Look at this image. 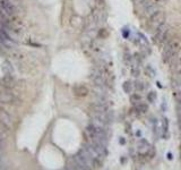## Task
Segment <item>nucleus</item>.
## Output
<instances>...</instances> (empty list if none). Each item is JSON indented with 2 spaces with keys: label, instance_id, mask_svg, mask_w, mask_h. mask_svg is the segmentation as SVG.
Segmentation results:
<instances>
[{
  "label": "nucleus",
  "instance_id": "12",
  "mask_svg": "<svg viewBox=\"0 0 181 170\" xmlns=\"http://www.w3.org/2000/svg\"><path fill=\"white\" fill-rule=\"evenodd\" d=\"M130 99H131V102H134V103H138V102L141 101V96L138 95V93L132 94V95L130 96Z\"/></svg>",
  "mask_w": 181,
  "mask_h": 170
},
{
  "label": "nucleus",
  "instance_id": "3",
  "mask_svg": "<svg viewBox=\"0 0 181 170\" xmlns=\"http://www.w3.org/2000/svg\"><path fill=\"white\" fill-rule=\"evenodd\" d=\"M141 4H143V9H144V11H145V14H146L147 16L152 17L155 13H157L160 10L157 4H155L152 0H145Z\"/></svg>",
  "mask_w": 181,
  "mask_h": 170
},
{
  "label": "nucleus",
  "instance_id": "10",
  "mask_svg": "<svg viewBox=\"0 0 181 170\" xmlns=\"http://www.w3.org/2000/svg\"><path fill=\"white\" fill-rule=\"evenodd\" d=\"M74 91H75V94L78 96H85L87 95V93H88V90L85 86H83V85H79L77 87H75Z\"/></svg>",
  "mask_w": 181,
  "mask_h": 170
},
{
  "label": "nucleus",
  "instance_id": "16",
  "mask_svg": "<svg viewBox=\"0 0 181 170\" xmlns=\"http://www.w3.org/2000/svg\"><path fill=\"white\" fill-rule=\"evenodd\" d=\"M178 113H179V116H181V104H179V107H178Z\"/></svg>",
  "mask_w": 181,
  "mask_h": 170
},
{
  "label": "nucleus",
  "instance_id": "18",
  "mask_svg": "<svg viewBox=\"0 0 181 170\" xmlns=\"http://www.w3.org/2000/svg\"><path fill=\"white\" fill-rule=\"evenodd\" d=\"M158 1H165V0H158Z\"/></svg>",
  "mask_w": 181,
  "mask_h": 170
},
{
  "label": "nucleus",
  "instance_id": "6",
  "mask_svg": "<svg viewBox=\"0 0 181 170\" xmlns=\"http://www.w3.org/2000/svg\"><path fill=\"white\" fill-rule=\"evenodd\" d=\"M15 100V96L8 90V87H4L2 91H0V102L1 103H11Z\"/></svg>",
  "mask_w": 181,
  "mask_h": 170
},
{
  "label": "nucleus",
  "instance_id": "1",
  "mask_svg": "<svg viewBox=\"0 0 181 170\" xmlns=\"http://www.w3.org/2000/svg\"><path fill=\"white\" fill-rule=\"evenodd\" d=\"M179 51V44L177 41H173V40H169L166 43H164V49H163V60L164 61H170L173 57L178 53Z\"/></svg>",
  "mask_w": 181,
  "mask_h": 170
},
{
  "label": "nucleus",
  "instance_id": "15",
  "mask_svg": "<svg viewBox=\"0 0 181 170\" xmlns=\"http://www.w3.org/2000/svg\"><path fill=\"white\" fill-rule=\"evenodd\" d=\"M136 89H137V90H139V91L143 90V89H144V85H143V83H137V84H136Z\"/></svg>",
  "mask_w": 181,
  "mask_h": 170
},
{
  "label": "nucleus",
  "instance_id": "14",
  "mask_svg": "<svg viewBox=\"0 0 181 170\" xmlns=\"http://www.w3.org/2000/svg\"><path fill=\"white\" fill-rule=\"evenodd\" d=\"M174 98H175V100L178 102H181V91H178V92H175L174 94Z\"/></svg>",
  "mask_w": 181,
  "mask_h": 170
},
{
  "label": "nucleus",
  "instance_id": "5",
  "mask_svg": "<svg viewBox=\"0 0 181 170\" xmlns=\"http://www.w3.org/2000/svg\"><path fill=\"white\" fill-rule=\"evenodd\" d=\"M137 151L141 155H147L148 153L152 151V146L151 144L146 141V140H139L138 144H137Z\"/></svg>",
  "mask_w": 181,
  "mask_h": 170
},
{
  "label": "nucleus",
  "instance_id": "4",
  "mask_svg": "<svg viewBox=\"0 0 181 170\" xmlns=\"http://www.w3.org/2000/svg\"><path fill=\"white\" fill-rule=\"evenodd\" d=\"M90 77H92L93 82L95 83V85L97 87H104V86H105L107 81H105L104 75H103L100 70H94V72L92 73V75H90Z\"/></svg>",
  "mask_w": 181,
  "mask_h": 170
},
{
  "label": "nucleus",
  "instance_id": "11",
  "mask_svg": "<svg viewBox=\"0 0 181 170\" xmlns=\"http://www.w3.org/2000/svg\"><path fill=\"white\" fill-rule=\"evenodd\" d=\"M132 89H134V85L131 84V82H126L124 84V90L126 93H131Z\"/></svg>",
  "mask_w": 181,
  "mask_h": 170
},
{
  "label": "nucleus",
  "instance_id": "2",
  "mask_svg": "<svg viewBox=\"0 0 181 170\" xmlns=\"http://www.w3.org/2000/svg\"><path fill=\"white\" fill-rule=\"evenodd\" d=\"M169 26L163 23L162 25H160L156 28V32H155V41H157L158 43H166L169 40Z\"/></svg>",
  "mask_w": 181,
  "mask_h": 170
},
{
  "label": "nucleus",
  "instance_id": "9",
  "mask_svg": "<svg viewBox=\"0 0 181 170\" xmlns=\"http://www.w3.org/2000/svg\"><path fill=\"white\" fill-rule=\"evenodd\" d=\"M1 69H2L5 75H11L13 76V74H14V68H13V66H11V64L9 61L4 62L2 66H1Z\"/></svg>",
  "mask_w": 181,
  "mask_h": 170
},
{
  "label": "nucleus",
  "instance_id": "13",
  "mask_svg": "<svg viewBox=\"0 0 181 170\" xmlns=\"http://www.w3.org/2000/svg\"><path fill=\"white\" fill-rule=\"evenodd\" d=\"M136 110L138 111V112H145V111H147V106H145V104H141V103H139L137 107H136Z\"/></svg>",
  "mask_w": 181,
  "mask_h": 170
},
{
  "label": "nucleus",
  "instance_id": "7",
  "mask_svg": "<svg viewBox=\"0 0 181 170\" xmlns=\"http://www.w3.org/2000/svg\"><path fill=\"white\" fill-rule=\"evenodd\" d=\"M165 21V16H164V13L161 10H158L157 13H155L152 17H151V24L155 28H157L160 25H162Z\"/></svg>",
  "mask_w": 181,
  "mask_h": 170
},
{
  "label": "nucleus",
  "instance_id": "17",
  "mask_svg": "<svg viewBox=\"0 0 181 170\" xmlns=\"http://www.w3.org/2000/svg\"><path fill=\"white\" fill-rule=\"evenodd\" d=\"M153 96H154V92H152V93H151V95H149V100H151V102L153 101Z\"/></svg>",
  "mask_w": 181,
  "mask_h": 170
},
{
  "label": "nucleus",
  "instance_id": "8",
  "mask_svg": "<svg viewBox=\"0 0 181 170\" xmlns=\"http://www.w3.org/2000/svg\"><path fill=\"white\" fill-rule=\"evenodd\" d=\"M0 121H1V124H4L8 128H10L13 126V117L4 110H0Z\"/></svg>",
  "mask_w": 181,
  "mask_h": 170
}]
</instances>
